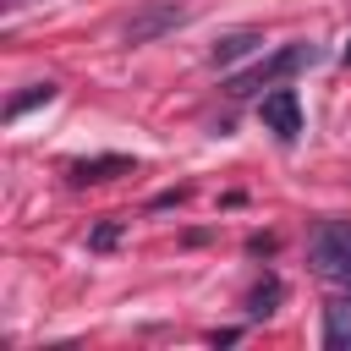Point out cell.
I'll return each mask as SVG.
<instances>
[{"mask_svg":"<svg viewBox=\"0 0 351 351\" xmlns=\"http://www.w3.org/2000/svg\"><path fill=\"white\" fill-rule=\"evenodd\" d=\"M313 60H318V49H313V44H285V49L263 55L258 66L236 71V77L225 82V93H230V99H252V93H263V88H274V82L296 77V71H302V66H313Z\"/></svg>","mask_w":351,"mask_h":351,"instance_id":"6da1fadb","label":"cell"},{"mask_svg":"<svg viewBox=\"0 0 351 351\" xmlns=\"http://www.w3.org/2000/svg\"><path fill=\"white\" fill-rule=\"evenodd\" d=\"M307 258H313V269H318L329 285H340V291L351 296V225H340V219L318 225L313 241H307Z\"/></svg>","mask_w":351,"mask_h":351,"instance_id":"7a4b0ae2","label":"cell"},{"mask_svg":"<svg viewBox=\"0 0 351 351\" xmlns=\"http://www.w3.org/2000/svg\"><path fill=\"white\" fill-rule=\"evenodd\" d=\"M181 22H186V5H176V0H154V5H143V11L126 22V44H154V38L176 33Z\"/></svg>","mask_w":351,"mask_h":351,"instance_id":"3957f363","label":"cell"},{"mask_svg":"<svg viewBox=\"0 0 351 351\" xmlns=\"http://www.w3.org/2000/svg\"><path fill=\"white\" fill-rule=\"evenodd\" d=\"M258 121H263L280 143H296V137H302V99H296V88H274V93H263Z\"/></svg>","mask_w":351,"mask_h":351,"instance_id":"277c9868","label":"cell"},{"mask_svg":"<svg viewBox=\"0 0 351 351\" xmlns=\"http://www.w3.org/2000/svg\"><path fill=\"white\" fill-rule=\"evenodd\" d=\"M137 165L126 159V154H99V159H77L66 176H71V186H99V181H115V176H132Z\"/></svg>","mask_w":351,"mask_h":351,"instance_id":"5b68a950","label":"cell"},{"mask_svg":"<svg viewBox=\"0 0 351 351\" xmlns=\"http://www.w3.org/2000/svg\"><path fill=\"white\" fill-rule=\"evenodd\" d=\"M324 346L329 351H351V296L346 291L324 307Z\"/></svg>","mask_w":351,"mask_h":351,"instance_id":"8992f818","label":"cell"},{"mask_svg":"<svg viewBox=\"0 0 351 351\" xmlns=\"http://www.w3.org/2000/svg\"><path fill=\"white\" fill-rule=\"evenodd\" d=\"M280 302H285V285H280L274 274H263V280H258V285L247 291V318H269V313H274Z\"/></svg>","mask_w":351,"mask_h":351,"instance_id":"52a82bcc","label":"cell"},{"mask_svg":"<svg viewBox=\"0 0 351 351\" xmlns=\"http://www.w3.org/2000/svg\"><path fill=\"white\" fill-rule=\"evenodd\" d=\"M258 44H263V33H252V27H241V33H225V38L214 44V66H230V60L252 55Z\"/></svg>","mask_w":351,"mask_h":351,"instance_id":"ba28073f","label":"cell"},{"mask_svg":"<svg viewBox=\"0 0 351 351\" xmlns=\"http://www.w3.org/2000/svg\"><path fill=\"white\" fill-rule=\"evenodd\" d=\"M55 93H60L55 82H33V88H22L16 99H5V121H22L27 110H38V104H49Z\"/></svg>","mask_w":351,"mask_h":351,"instance_id":"9c48e42d","label":"cell"},{"mask_svg":"<svg viewBox=\"0 0 351 351\" xmlns=\"http://www.w3.org/2000/svg\"><path fill=\"white\" fill-rule=\"evenodd\" d=\"M115 241H121V219H99V225L88 230V247H93V252H110Z\"/></svg>","mask_w":351,"mask_h":351,"instance_id":"30bf717a","label":"cell"},{"mask_svg":"<svg viewBox=\"0 0 351 351\" xmlns=\"http://www.w3.org/2000/svg\"><path fill=\"white\" fill-rule=\"evenodd\" d=\"M247 252H252V258H269V252H274V236H247Z\"/></svg>","mask_w":351,"mask_h":351,"instance_id":"8fae6325","label":"cell"},{"mask_svg":"<svg viewBox=\"0 0 351 351\" xmlns=\"http://www.w3.org/2000/svg\"><path fill=\"white\" fill-rule=\"evenodd\" d=\"M340 60H346V66H351V44H346V55H340Z\"/></svg>","mask_w":351,"mask_h":351,"instance_id":"7c38bea8","label":"cell"}]
</instances>
